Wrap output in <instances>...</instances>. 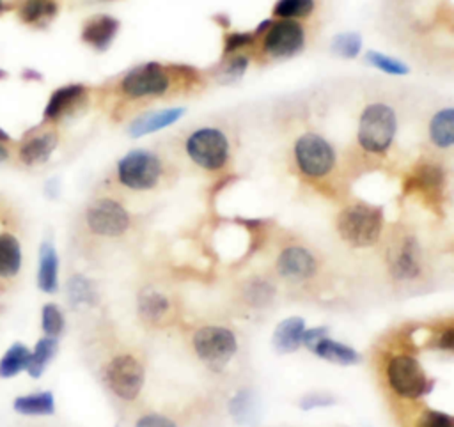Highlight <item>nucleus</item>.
<instances>
[{
  "label": "nucleus",
  "instance_id": "obj_10",
  "mask_svg": "<svg viewBox=\"0 0 454 427\" xmlns=\"http://www.w3.org/2000/svg\"><path fill=\"white\" fill-rule=\"evenodd\" d=\"M85 221L90 232L105 237H117L129 227V214L117 200L103 197L87 207Z\"/></svg>",
  "mask_w": 454,
  "mask_h": 427
},
{
  "label": "nucleus",
  "instance_id": "obj_20",
  "mask_svg": "<svg viewBox=\"0 0 454 427\" xmlns=\"http://www.w3.org/2000/svg\"><path fill=\"white\" fill-rule=\"evenodd\" d=\"M305 331V321L301 317H287L280 321L273 331V347L280 354L294 353L301 345V335Z\"/></svg>",
  "mask_w": 454,
  "mask_h": 427
},
{
  "label": "nucleus",
  "instance_id": "obj_4",
  "mask_svg": "<svg viewBox=\"0 0 454 427\" xmlns=\"http://www.w3.org/2000/svg\"><path fill=\"white\" fill-rule=\"evenodd\" d=\"M387 379L392 392L403 399H419L426 395L433 381L424 372L417 358L408 354H395L387 365Z\"/></svg>",
  "mask_w": 454,
  "mask_h": 427
},
{
  "label": "nucleus",
  "instance_id": "obj_6",
  "mask_svg": "<svg viewBox=\"0 0 454 427\" xmlns=\"http://www.w3.org/2000/svg\"><path fill=\"white\" fill-rule=\"evenodd\" d=\"M193 349L211 370H222L236 354L238 340L227 328L204 326L193 335Z\"/></svg>",
  "mask_w": 454,
  "mask_h": 427
},
{
  "label": "nucleus",
  "instance_id": "obj_39",
  "mask_svg": "<svg viewBox=\"0 0 454 427\" xmlns=\"http://www.w3.org/2000/svg\"><path fill=\"white\" fill-rule=\"evenodd\" d=\"M438 347L443 349V351H452L454 347V331L452 328H447L440 337H438Z\"/></svg>",
  "mask_w": 454,
  "mask_h": 427
},
{
  "label": "nucleus",
  "instance_id": "obj_8",
  "mask_svg": "<svg viewBox=\"0 0 454 427\" xmlns=\"http://www.w3.org/2000/svg\"><path fill=\"white\" fill-rule=\"evenodd\" d=\"M105 383L122 400H133L144 386V367L131 354H117L105 367Z\"/></svg>",
  "mask_w": 454,
  "mask_h": 427
},
{
  "label": "nucleus",
  "instance_id": "obj_2",
  "mask_svg": "<svg viewBox=\"0 0 454 427\" xmlns=\"http://www.w3.org/2000/svg\"><path fill=\"white\" fill-rule=\"evenodd\" d=\"M397 131L395 112L385 103H371L364 108L358 120V144L372 154L385 152Z\"/></svg>",
  "mask_w": 454,
  "mask_h": 427
},
{
  "label": "nucleus",
  "instance_id": "obj_13",
  "mask_svg": "<svg viewBox=\"0 0 454 427\" xmlns=\"http://www.w3.org/2000/svg\"><path fill=\"white\" fill-rule=\"evenodd\" d=\"M388 266L397 280H411L420 273V248L413 237L401 239L388 252Z\"/></svg>",
  "mask_w": 454,
  "mask_h": 427
},
{
  "label": "nucleus",
  "instance_id": "obj_22",
  "mask_svg": "<svg viewBox=\"0 0 454 427\" xmlns=\"http://www.w3.org/2000/svg\"><path fill=\"white\" fill-rule=\"evenodd\" d=\"M316 356L326 360V361H332V363H337V365H353L360 360L358 353L346 345V344H340V342H335L333 338H330L328 335L321 337L314 347L310 349Z\"/></svg>",
  "mask_w": 454,
  "mask_h": 427
},
{
  "label": "nucleus",
  "instance_id": "obj_9",
  "mask_svg": "<svg viewBox=\"0 0 454 427\" xmlns=\"http://www.w3.org/2000/svg\"><path fill=\"white\" fill-rule=\"evenodd\" d=\"M170 87V76L161 64L147 62L128 71L121 80V90L124 96L140 99L163 96Z\"/></svg>",
  "mask_w": 454,
  "mask_h": 427
},
{
  "label": "nucleus",
  "instance_id": "obj_14",
  "mask_svg": "<svg viewBox=\"0 0 454 427\" xmlns=\"http://www.w3.org/2000/svg\"><path fill=\"white\" fill-rule=\"evenodd\" d=\"M87 96V89L82 83H69L55 89L43 110V119L53 122L73 112Z\"/></svg>",
  "mask_w": 454,
  "mask_h": 427
},
{
  "label": "nucleus",
  "instance_id": "obj_43",
  "mask_svg": "<svg viewBox=\"0 0 454 427\" xmlns=\"http://www.w3.org/2000/svg\"><path fill=\"white\" fill-rule=\"evenodd\" d=\"M7 11V4L4 0H0V14H4Z\"/></svg>",
  "mask_w": 454,
  "mask_h": 427
},
{
  "label": "nucleus",
  "instance_id": "obj_40",
  "mask_svg": "<svg viewBox=\"0 0 454 427\" xmlns=\"http://www.w3.org/2000/svg\"><path fill=\"white\" fill-rule=\"evenodd\" d=\"M11 158V151L7 147V144H0V165L5 163Z\"/></svg>",
  "mask_w": 454,
  "mask_h": 427
},
{
  "label": "nucleus",
  "instance_id": "obj_12",
  "mask_svg": "<svg viewBox=\"0 0 454 427\" xmlns=\"http://www.w3.org/2000/svg\"><path fill=\"white\" fill-rule=\"evenodd\" d=\"M59 135L53 129H32L25 135L18 149V158L27 167H35L50 159L57 149Z\"/></svg>",
  "mask_w": 454,
  "mask_h": 427
},
{
  "label": "nucleus",
  "instance_id": "obj_21",
  "mask_svg": "<svg viewBox=\"0 0 454 427\" xmlns=\"http://www.w3.org/2000/svg\"><path fill=\"white\" fill-rule=\"evenodd\" d=\"M12 409L27 416H44L55 413V399L50 390L18 395L12 400Z\"/></svg>",
  "mask_w": 454,
  "mask_h": 427
},
{
  "label": "nucleus",
  "instance_id": "obj_29",
  "mask_svg": "<svg viewBox=\"0 0 454 427\" xmlns=\"http://www.w3.org/2000/svg\"><path fill=\"white\" fill-rule=\"evenodd\" d=\"M314 0H277L273 7V14L282 19L305 18L314 11Z\"/></svg>",
  "mask_w": 454,
  "mask_h": 427
},
{
  "label": "nucleus",
  "instance_id": "obj_16",
  "mask_svg": "<svg viewBox=\"0 0 454 427\" xmlns=\"http://www.w3.org/2000/svg\"><path fill=\"white\" fill-rule=\"evenodd\" d=\"M119 30V21L108 14H99L85 21L82 28V41L94 50H106Z\"/></svg>",
  "mask_w": 454,
  "mask_h": 427
},
{
  "label": "nucleus",
  "instance_id": "obj_25",
  "mask_svg": "<svg viewBox=\"0 0 454 427\" xmlns=\"http://www.w3.org/2000/svg\"><path fill=\"white\" fill-rule=\"evenodd\" d=\"M59 351V340L57 337H48L44 335L43 338L37 340L34 351L30 353V361L27 365V372L30 377H41L46 365L53 360V356Z\"/></svg>",
  "mask_w": 454,
  "mask_h": 427
},
{
  "label": "nucleus",
  "instance_id": "obj_42",
  "mask_svg": "<svg viewBox=\"0 0 454 427\" xmlns=\"http://www.w3.org/2000/svg\"><path fill=\"white\" fill-rule=\"evenodd\" d=\"M7 142H11V135L0 128V144H7Z\"/></svg>",
  "mask_w": 454,
  "mask_h": 427
},
{
  "label": "nucleus",
  "instance_id": "obj_38",
  "mask_svg": "<svg viewBox=\"0 0 454 427\" xmlns=\"http://www.w3.org/2000/svg\"><path fill=\"white\" fill-rule=\"evenodd\" d=\"M325 335H328L326 326H317V328H312V330H305L303 335H301V344L310 351V349L314 347V344H316L321 337H325Z\"/></svg>",
  "mask_w": 454,
  "mask_h": 427
},
{
  "label": "nucleus",
  "instance_id": "obj_19",
  "mask_svg": "<svg viewBox=\"0 0 454 427\" xmlns=\"http://www.w3.org/2000/svg\"><path fill=\"white\" fill-rule=\"evenodd\" d=\"M184 113V108L177 106V108H167V110H158V112H149L145 115H140L138 119H135L128 131L131 136H144L154 131H160L170 124H174L176 120H179Z\"/></svg>",
  "mask_w": 454,
  "mask_h": 427
},
{
  "label": "nucleus",
  "instance_id": "obj_36",
  "mask_svg": "<svg viewBox=\"0 0 454 427\" xmlns=\"http://www.w3.org/2000/svg\"><path fill=\"white\" fill-rule=\"evenodd\" d=\"M135 427H177L170 418L163 416V415H156V413H151V415H144L137 420V425Z\"/></svg>",
  "mask_w": 454,
  "mask_h": 427
},
{
  "label": "nucleus",
  "instance_id": "obj_1",
  "mask_svg": "<svg viewBox=\"0 0 454 427\" xmlns=\"http://www.w3.org/2000/svg\"><path fill=\"white\" fill-rule=\"evenodd\" d=\"M383 230V211L369 204H351L337 218L339 236L351 246L374 245Z\"/></svg>",
  "mask_w": 454,
  "mask_h": 427
},
{
  "label": "nucleus",
  "instance_id": "obj_5",
  "mask_svg": "<svg viewBox=\"0 0 454 427\" xmlns=\"http://www.w3.org/2000/svg\"><path fill=\"white\" fill-rule=\"evenodd\" d=\"M229 140L216 128H199L186 138V154L206 170H218L229 159Z\"/></svg>",
  "mask_w": 454,
  "mask_h": 427
},
{
  "label": "nucleus",
  "instance_id": "obj_15",
  "mask_svg": "<svg viewBox=\"0 0 454 427\" xmlns=\"http://www.w3.org/2000/svg\"><path fill=\"white\" fill-rule=\"evenodd\" d=\"M277 269L282 276L291 280H305L316 271V259L301 246H287L280 252Z\"/></svg>",
  "mask_w": 454,
  "mask_h": 427
},
{
  "label": "nucleus",
  "instance_id": "obj_30",
  "mask_svg": "<svg viewBox=\"0 0 454 427\" xmlns=\"http://www.w3.org/2000/svg\"><path fill=\"white\" fill-rule=\"evenodd\" d=\"M41 328L48 337H59L64 330V315L59 305L46 303L41 310Z\"/></svg>",
  "mask_w": 454,
  "mask_h": 427
},
{
  "label": "nucleus",
  "instance_id": "obj_18",
  "mask_svg": "<svg viewBox=\"0 0 454 427\" xmlns=\"http://www.w3.org/2000/svg\"><path fill=\"white\" fill-rule=\"evenodd\" d=\"M37 287L46 294H53L59 289V255L50 241H43L39 246Z\"/></svg>",
  "mask_w": 454,
  "mask_h": 427
},
{
  "label": "nucleus",
  "instance_id": "obj_17",
  "mask_svg": "<svg viewBox=\"0 0 454 427\" xmlns=\"http://www.w3.org/2000/svg\"><path fill=\"white\" fill-rule=\"evenodd\" d=\"M57 12V0H21L16 11L18 19L32 28H46Z\"/></svg>",
  "mask_w": 454,
  "mask_h": 427
},
{
  "label": "nucleus",
  "instance_id": "obj_31",
  "mask_svg": "<svg viewBox=\"0 0 454 427\" xmlns=\"http://www.w3.org/2000/svg\"><path fill=\"white\" fill-rule=\"evenodd\" d=\"M362 48V37L358 32H344L333 37L332 50L335 55L344 58H353L358 55Z\"/></svg>",
  "mask_w": 454,
  "mask_h": 427
},
{
  "label": "nucleus",
  "instance_id": "obj_34",
  "mask_svg": "<svg viewBox=\"0 0 454 427\" xmlns=\"http://www.w3.org/2000/svg\"><path fill=\"white\" fill-rule=\"evenodd\" d=\"M417 427H454V420L450 415L436 409H426L419 420Z\"/></svg>",
  "mask_w": 454,
  "mask_h": 427
},
{
  "label": "nucleus",
  "instance_id": "obj_23",
  "mask_svg": "<svg viewBox=\"0 0 454 427\" xmlns=\"http://www.w3.org/2000/svg\"><path fill=\"white\" fill-rule=\"evenodd\" d=\"M21 246L14 234L0 232V276L12 278L21 268Z\"/></svg>",
  "mask_w": 454,
  "mask_h": 427
},
{
  "label": "nucleus",
  "instance_id": "obj_32",
  "mask_svg": "<svg viewBox=\"0 0 454 427\" xmlns=\"http://www.w3.org/2000/svg\"><path fill=\"white\" fill-rule=\"evenodd\" d=\"M367 60L374 67H378V69H381V71H385L388 74H406L408 73V66L406 64L388 57V55H383L380 51H369L367 53Z\"/></svg>",
  "mask_w": 454,
  "mask_h": 427
},
{
  "label": "nucleus",
  "instance_id": "obj_41",
  "mask_svg": "<svg viewBox=\"0 0 454 427\" xmlns=\"http://www.w3.org/2000/svg\"><path fill=\"white\" fill-rule=\"evenodd\" d=\"M21 76L25 78V80H41L43 76L37 73V71H34V69H25L23 73H21Z\"/></svg>",
  "mask_w": 454,
  "mask_h": 427
},
{
  "label": "nucleus",
  "instance_id": "obj_26",
  "mask_svg": "<svg viewBox=\"0 0 454 427\" xmlns=\"http://www.w3.org/2000/svg\"><path fill=\"white\" fill-rule=\"evenodd\" d=\"M30 349L21 344L14 342L0 358V377L9 379L18 376L21 370H27V365L30 361Z\"/></svg>",
  "mask_w": 454,
  "mask_h": 427
},
{
  "label": "nucleus",
  "instance_id": "obj_7",
  "mask_svg": "<svg viewBox=\"0 0 454 427\" xmlns=\"http://www.w3.org/2000/svg\"><path fill=\"white\" fill-rule=\"evenodd\" d=\"M294 159L307 177H323L333 168L335 152L321 135L303 133L294 142Z\"/></svg>",
  "mask_w": 454,
  "mask_h": 427
},
{
  "label": "nucleus",
  "instance_id": "obj_33",
  "mask_svg": "<svg viewBox=\"0 0 454 427\" xmlns=\"http://www.w3.org/2000/svg\"><path fill=\"white\" fill-rule=\"evenodd\" d=\"M247 66H248V58H247L245 55H238V57L231 58V60L225 64V67H223V69L220 71V74H218V80H220L222 83L236 82V80L241 78V74L245 73Z\"/></svg>",
  "mask_w": 454,
  "mask_h": 427
},
{
  "label": "nucleus",
  "instance_id": "obj_27",
  "mask_svg": "<svg viewBox=\"0 0 454 427\" xmlns=\"http://www.w3.org/2000/svg\"><path fill=\"white\" fill-rule=\"evenodd\" d=\"M168 299L156 291H145L138 298L140 315L149 322H158L168 312Z\"/></svg>",
  "mask_w": 454,
  "mask_h": 427
},
{
  "label": "nucleus",
  "instance_id": "obj_24",
  "mask_svg": "<svg viewBox=\"0 0 454 427\" xmlns=\"http://www.w3.org/2000/svg\"><path fill=\"white\" fill-rule=\"evenodd\" d=\"M429 136L434 145L447 149L454 142V110L450 106L436 112L429 122Z\"/></svg>",
  "mask_w": 454,
  "mask_h": 427
},
{
  "label": "nucleus",
  "instance_id": "obj_28",
  "mask_svg": "<svg viewBox=\"0 0 454 427\" xmlns=\"http://www.w3.org/2000/svg\"><path fill=\"white\" fill-rule=\"evenodd\" d=\"M67 296L69 303L78 305H90L96 299V291L90 280H87L83 275H74L67 282Z\"/></svg>",
  "mask_w": 454,
  "mask_h": 427
},
{
  "label": "nucleus",
  "instance_id": "obj_37",
  "mask_svg": "<svg viewBox=\"0 0 454 427\" xmlns=\"http://www.w3.org/2000/svg\"><path fill=\"white\" fill-rule=\"evenodd\" d=\"M335 404V399L326 395V393H312L307 395L300 400V408L303 409H312V408H319V406H332Z\"/></svg>",
  "mask_w": 454,
  "mask_h": 427
},
{
  "label": "nucleus",
  "instance_id": "obj_35",
  "mask_svg": "<svg viewBox=\"0 0 454 427\" xmlns=\"http://www.w3.org/2000/svg\"><path fill=\"white\" fill-rule=\"evenodd\" d=\"M254 41V34L250 32H234V34H229L227 39H225V53H231L238 48H243L247 44H250Z\"/></svg>",
  "mask_w": 454,
  "mask_h": 427
},
{
  "label": "nucleus",
  "instance_id": "obj_44",
  "mask_svg": "<svg viewBox=\"0 0 454 427\" xmlns=\"http://www.w3.org/2000/svg\"><path fill=\"white\" fill-rule=\"evenodd\" d=\"M5 76H7V71H5V69H2V67H0V80H4V78H5Z\"/></svg>",
  "mask_w": 454,
  "mask_h": 427
},
{
  "label": "nucleus",
  "instance_id": "obj_3",
  "mask_svg": "<svg viewBox=\"0 0 454 427\" xmlns=\"http://www.w3.org/2000/svg\"><path fill=\"white\" fill-rule=\"evenodd\" d=\"M163 167L160 158L145 149H135L124 154L117 163V179L131 190H151L160 182Z\"/></svg>",
  "mask_w": 454,
  "mask_h": 427
},
{
  "label": "nucleus",
  "instance_id": "obj_11",
  "mask_svg": "<svg viewBox=\"0 0 454 427\" xmlns=\"http://www.w3.org/2000/svg\"><path fill=\"white\" fill-rule=\"evenodd\" d=\"M305 43L303 25L296 19H280L270 23L262 39L264 51L273 58H287L301 50Z\"/></svg>",
  "mask_w": 454,
  "mask_h": 427
}]
</instances>
